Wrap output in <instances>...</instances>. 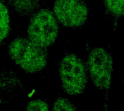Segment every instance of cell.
<instances>
[{
	"label": "cell",
	"mask_w": 124,
	"mask_h": 111,
	"mask_svg": "<svg viewBox=\"0 0 124 111\" xmlns=\"http://www.w3.org/2000/svg\"><path fill=\"white\" fill-rule=\"evenodd\" d=\"M105 6L110 14L115 16H124V0H104Z\"/></svg>",
	"instance_id": "cell-9"
},
{
	"label": "cell",
	"mask_w": 124,
	"mask_h": 111,
	"mask_svg": "<svg viewBox=\"0 0 124 111\" xmlns=\"http://www.w3.org/2000/svg\"><path fill=\"white\" fill-rule=\"evenodd\" d=\"M7 51L10 58L29 73L39 72L48 64L46 49L36 44L28 37H17L10 42Z\"/></svg>",
	"instance_id": "cell-1"
},
{
	"label": "cell",
	"mask_w": 124,
	"mask_h": 111,
	"mask_svg": "<svg viewBox=\"0 0 124 111\" xmlns=\"http://www.w3.org/2000/svg\"><path fill=\"white\" fill-rule=\"evenodd\" d=\"M9 31V12L5 5L0 2V44L7 37Z\"/></svg>",
	"instance_id": "cell-8"
},
{
	"label": "cell",
	"mask_w": 124,
	"mask_h": 111,
	"mask_svg": "<svg viewBox=\"0 0 124 111\" xmlns=\"http://www.w3.org/2000/svg\"><path fill=\"white\" fill-rule=\"evenodd\" d=\"M87 70L93 83L100 90H108L112 81L113 59L105 49H92L88 55Z\"/></svg>",
	"instance_id": "cell-4"
},
{
	"label": "cell",
	"mask_w": 124,
	"mask_h": 111,
	"mask_svg": "<svg viewBox=\"0 0 124 111\" xmlns=\"http://www.w3.org/2000/svg\"><path fill=\"white\" fill-rule=\"evenodd\" d=\"M26 111H48L49 106L45 101L41 99H34L29 101L25 107Z\"/></svg>",
	"instance_id": "cell-11"
},
{
	"label": "cell",
	"mask_w": 124,
	"mask_h": 111,
	"mask_svg": "<svg viewBox=\"0 0 124 111\" xmlns=\"http://www.w3.org/2000/svg\"><path fill=\"white\" fill-rule=\"evenodd\" d=\"M12 7L21 15H30L38 8L39 0H10Z\"/></svg>",
	"instance_id": "cell-7"
},
{
	"label": "cell",
	"mask_w": 124,
	"mask_h": 111,
	"mask_svg": "<svg viewBox=\"0 0 124 111\" xmlns=\"http://www.w3.org/2000/svg\"><path fill=\"white\" fill-rule=\"evenodd\" d=\"M19 81L11 72H0V102H7L15 95Z\"/></svg>",
	"instance_id": "cell-6"
},
{
	"label": "cell",
	"mask_w": 124,
	"mask_h": 111,
	"mask_svg": "<svg viewBox=\"0 0 124 111\" xmlns=\"http://www.w3.org/2000/svg\"><path fill=\"white\" fill-rule=\"evenodd\" d=\"M53 12L62 26L77 28L87 21L89 9L85 0H56Z\"/></svg>",
	"instance_id": "cell-5"
},
{
	"label": "cell",
	"mask_w": 124,
	"mask_h": 111,
	"mask_svg": "<svg viewBox=\"0 0 124 111\" xmlns=\"http://www.w3.org/2000/svg\"><path fill=\"white\" fill-rule=\"evenodd\" d=\"M8 1H10V0H8Z\"/></svg>",
	"instance_id": "cell-12"
},
{
	"label": "cell",
	"mask_w": 124,
	"mask_h": 111,
	"mask_svg": "<svg viewBox=\"0 0 124 111\" xmlns=\"http://www.w3.org/2000/svg\"><path fill=\"white\" fill-rule=\"evenodd\" d=\"M62 87L70 95L83 93L88 82V70L85 62L74 53H67L59 64Z\"/></svg>",
	"instance_id": "cell-2"
},
{
	"label": "cell",
	"mask_w": 124,
	"mask_h": 111,
	"mask_svg": "<svg viewBox=\"0 0 124 111\" xmlns=\"http://www.w3.org/2000/svg\"><path fill=\"white\" fill-rule=\"evenodd\" d=\"M52 111H76L73 103L64 97H59L52 105Z\"/></svg>",
	"instance_id": "cell-10"
},
{
	"label": "cell",
	"mask_w": 124,
	"mask_h": 111,
	"mask_svg": "<svg viewBox=\"0 0 124 111\" xmlns=\"http://www.w3.org/2000/svg\"><path fill=\"white\" fill-rule=\"evenodd\" d=\"M59 26L55 16L46 9L35 12L29 21L27 37L36 44L46 49L56 40Z\"/></svg>",
	"instance_id": "cell-3"
}]
</instances>
